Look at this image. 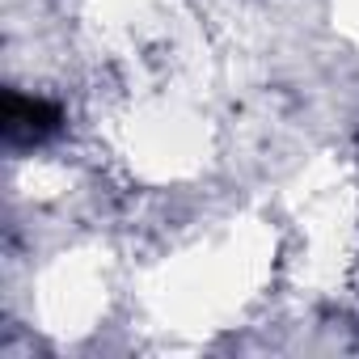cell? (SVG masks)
Masks as SVG:
<instances>
[{
    "label": "cell",
    "instance_id": "6da1fadb",
    "mask_svg": "<svg viewBox=\"0 0 359 359\" xmlns=\"http://www.w3.org/2000/svg\"><path fill=\"white\" fill-rule=\"evenodd\" d=\"M55 127H60V110H55L51 102L9 93V102H5V131H9L13 144H39V140H47Z\"/></svg>",
    "mask_w": 359,
    "mask_h": 359
}]
</instances>
